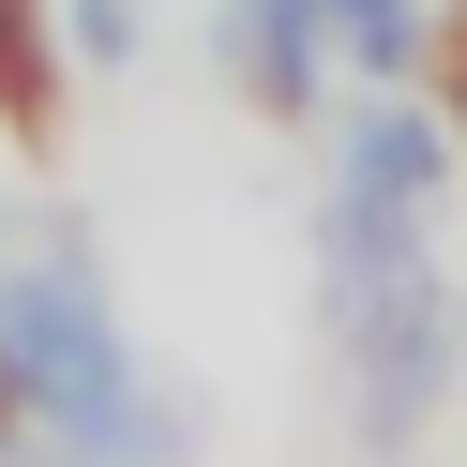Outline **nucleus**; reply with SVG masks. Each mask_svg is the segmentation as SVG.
Masks as SVG:
<instances>
[{"mask_svg":"<svg viewBox=\"0 0 467 467\" xmlns=\"http://www.w3.org/2000/svg\"><path fill=\"white\" fill-rule=\"evenodd\" d=\"M422 196H437V121H407V106L347 121V151H332V226L407 242V212H422Z\"/></svg>","mask_w":467,"mask_h":467,"instance_id":"nucleus-1","label":"nucleus"},{"mask_svg":"<svg viewBox=\"0 0 467 467\" xmlns=\"http://www.w3.org/2000/svg\"><path fill=\"white\" fill-rule=\"evenodd\" d=\"M317 46H332L317 0H226V16H212V76L242 106H302L317 91Z\"/></svg>","mask_w":467,"mask_h":467,"instance_id":"nucleus-2","label":"nucleus"},{"mask_svg":"<svg viewBox=\"0 0 467 467\" xmlns=\"http://www.w3.org/2000/svg\"><path fill=\"white\" fill-rule=\"evenodd\" d=\"M317 16H332V46L362 76H407V61H422V16H407V0H317Z\"/></svg>","mask_w":467,"mask_h":467,"instance_id":"nucleus-3","label":"nucleus"},{"mask_svg":"<svg viewBox=\"0 0 467 467\" xmlns=\"http://www.w3.org/2000/svg\"><path fill=\"white\" fill-rule=\"evenodd\" d=\"M76 46H91V61H121V46H136V0H76Z\"/></svg>","mask_w":467,"mask_h":467,"instance_id":"nucleus-4","label":"nucleus"},{"mask_svg":"<svg viewBox=\"0 0 467 467\" xmlns=\"http://www.w3.org/2000/svg\"><path fill=\"white\" fill-rule=\"evenodd\" d=\"M16 422H31V377H16V332H0V452H16Z\"/></svg>","mask_w":467,"mask_h":467,"instance_id":"nucleus-5","label":"nucleus"}]
</instances>
